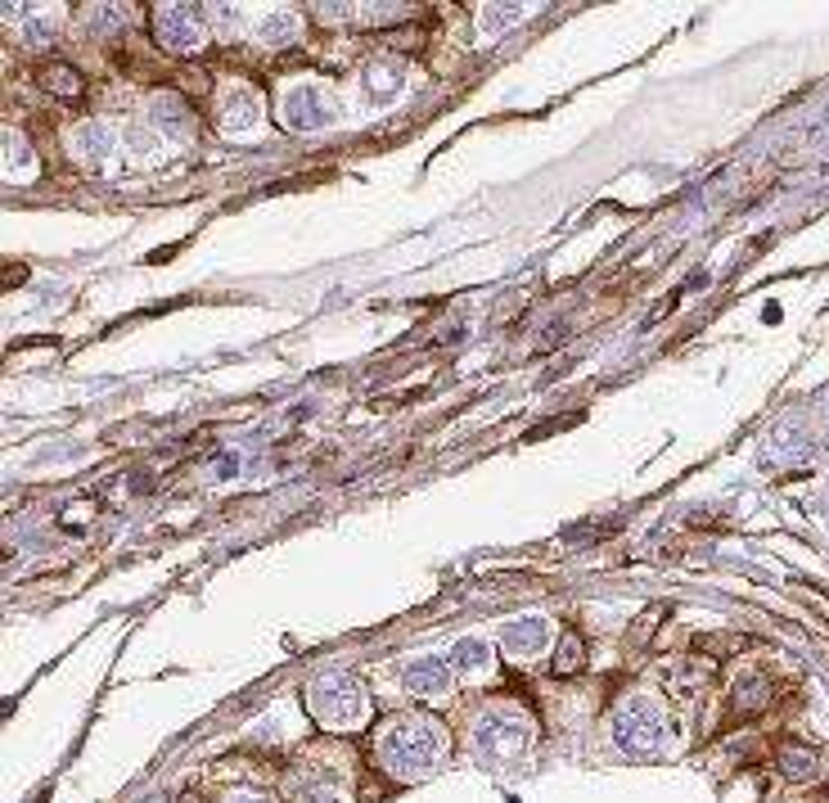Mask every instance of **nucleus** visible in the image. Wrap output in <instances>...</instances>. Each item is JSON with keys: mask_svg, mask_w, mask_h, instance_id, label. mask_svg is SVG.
Listing matches in <instances>:
<instances>
[{"mask_svg": "<svg viewBox=\"0 0 829 803\" xmlns=\"http://www.w3.org/2000/svg\"><path fill=\"white\" fill-rule=\"evenodd\" d=\"M447 659H451L456 673H469V677H473V673H487V664H492V645H487L482 637H460Z\"/></svg>", "mask_w": 829, "mask_h": 803, "instance_id": "ddd939ff", "label": "nucleus"}, {"mask_svg": "<svg viewBox=\"0 0 829 803\" xmlns=\"http://www.w3.org/2000/svg\"><path fill=\"white\" fill-rule=\"evenodd\" d=\"M6 145H10V159H6V176L10 181H23L32 172V150H28V140L19 131H6Z\"/></svg>", "mask_w": 829, "mask_h": 803, "instance_id": "f3484780", "label": "nucleus"}, {"mask_svg": "<svg viewBox=\"0 0 829 803\" xmlns=\"http://www.w3.org/2000/svg\"><path fill=\"white\" fill-rule=\"evenodd\" d=\"M663 736H667V718H663V708L654 704V695H631L613 714V745L622 753H636V759L658 753Z\"/></svg>", "mask_w": 829, "mask_h": 803, "instance_id": "20e7f679", "label": "nucleus"}, {"mask_svg": "<svg viewBox=\"0 0 829 803\" xmlns=\"http://www.w3.org/2000/svg\"><path fill=\"white\" fill-rule=\"evenodd\" d=\"M258 122H262V100L253 96V90H249V86L226 90L221 105H217V127H221L226 135H249Z\"/></svg>", "mask_w": 829, "mask_h": 803, "instance_id": "6e6552de", "label": "nucleus"}, {"mask_svg": "<svg viewBox=\"0 0 829 803\" xmlns=\"http://www.w3.org/2000/svg\"><path fill=\"white\" fill-rule=\"evenodd\" d=\"M307 708L320 727H361L366 718V691L352 673H320L307 686Z\"/></svg>", "mask_w": 829, "mask_h": 803, "instance_id": "f03ea898", "label": "nucleus"}, {"mask_svg": "<svg viewBox=\"0 0 829 803\" xmlns=\"http://www.w3.org/2000/svg\"><path fill=\"white\" fill-rule=\"evenodd\" d=\"M402 86H406V73L397 68V64H388V59H379V64H370L366 73H361V90H366V100L370 105H379V109H388L397 96H402Z\"/></svg>", "mask_w": 829, "mask_h": 803, "instance_id": "9b49d317", "label": "nucleus"}, {"mask_svg": "<svg viewBox=\"0 0 829 803\" xmlns=\"http://www.w3.org/2000/svg\"><path fill=\"white\" fill-rule=\"evenodd\" d=\"M122 6H90V23L95 28H122Z\"/></svg>", "mask_w": 829, "mask_h": 803, "instance_id": "412c9836", "label": "nucleus"}, {"mask_svg": "<svg viewBox=\"0 0 829 803\" xmlns=\"http://www.w3.org/2000/svg\"><path fill=\"white\" fill-rule=\"evenodd\" d=\"M577 669H581V641H577V637H564L559 650H555V673L568 677V673H577Z\"/></svg>", "mask_w": 829, "mask_h": 803, "instance_id": "6ab92c4d", "label": "nucleus"}, {"mask_svg": "<svg viewBox=\"0 0 829 803\" xmlns=\"http://www.w3.org/2000/svg\"><path fill=\"white\" fill-rule=\"evenodd\" d=\"M118 131L109 127V122H100V118H86V122H77L73 127V135H68V145H73V154H81V159H109L113 150H118Z\"/></svg>", "mask_w": 829, "mask_h": 803, "instance_id": "9d476101", "label": "nucleus"}, {"mask_svg": "<svg viewBox=\"0 0 829 803\" xmlns=\"http://www.w3.org/2000/svg\"><path fill=\"white\" fill-rule=\"evenodd\" d=\"M154 32H159V45H163V51H172V55L204 51V36H208L204 6H159Z\"/></svg>", "mask_w": 829, "mask_h": 803, "instance_id": "39448f33", "label": "nucleus"}, {"mask_svg": "<svg viewBox=\"0 0 829 803\" xmlns=\"http://www.w3.org/2000/svg\"><path fill=\"white\" fill-rule=\"evenodd\" d=\"M298 36H303V19L294 10H275V14H266L258 23V41L262 45H294Z\"/></svg>", "mask_w": 829, "mask_h": 803, "instance_id": "4468645a", "label": "nucleus"}, {"mask_svg": "<svg viewBox=\"0 0 829 803\" xmlns=\"http://www.w3.org/2000/svg\"><path fill=\"white\" fill-rule=\"evenodd\" d=\"M735 708H757V704H766V682L762 677H744L740 686H735Z\"/></svg>", "mask_w": 829, "mask_h": 803, "instance_id": "aec40b11", "label": "nucleus"}, {"mask_svg": "<svg viewBox=\"0 0 829 803\" xmlns=\"http://www.w3.org/2000/svg\"><path fill=\"white\" fill-rule=\"evenodd\" d=\"M523 14H527V6H482L478 23H482V32H505V28H514Z\"/></svg>", "mask_w": 829, "mask_h": 803, "instance_id": "a211bd4d", "label": "nucleus"}, {"mask_svg": "<svg viewBox=\"0 0 829 803\" xmlns=\"http://www.w3.org/2000/svg\"><path fill=\"white\" fill-rule=\"evenodd\" d=\"M41 86L55 90V96H77V90H81V73L73 64H45L41 68Z\"/></svg>", "mask_w": 829, "mask_h": 803, "instance_id": "dca6fc26", "label": "nucleus"}, {"mask_svg": "<svg viewBox=\"0 0 829 803\" xmlns=\"http://www.w3.org/2000/svg\"><path fill=\"white\" fill-rule=\"evenodd\" d=\"M144 803H163V799H144Z\"/></svg>", "mask_w": 829, "mask_h": 803, "instance_id": "5701e85b", "label": "nucleus"}, {"mask_svg": "<svg viewBox=\"0 0 829 803\" xmlns=\"http://www.w3.org/2000/svg\"><path fill=\"white\" fill-rule=\"evenodd\" d=\"M550 641H555V623H550V619H542V614H527V619H514V623H505V632H501V645H505L514 659H532V654H542Z\"/></svg>", "mask_w": 829, "mask_h": 803, "instance_id": "1a4fd4ad", "label": "nucleus"}, {"mask_svg": "<svg viewBox=\"0 0 829 803\" xmlns=\"http://www.w3.org/2000/svg\"><path fill=\"white\" fill-rule=\"evenodd\" d=\"M447 753V736L433 718H419V714H406V718H393L379 736V759L388 772L397 777H424L443 763Z\"/></svg>", "mask_w": 829, "mask_h": 803, "instance_id": "f257e3e1", "label": "nucleus"}, {"mask_svg": "<svg viewBox=\"0 0 829 803\" xmlns=\"http://www.w3.org/2000/svg\"><path fill=\"white\" fill-rule=\"evenodd\" d=\"M221 803H271L266 794H258V790H234V794H226Z\"/></svg>", "mask_w": 829, "mask_h": 803, "instance_id": "4be33fe9", "label": "nucleus"}, {"mask_svg": "<svg viewBox=\"0 0 829 803\" xmlns=\"http://www.w3.org/2000/svg\"><path fill=\"white\" fill-rule=\"evenodd\" d=\"M779 772L794 777V781H811V777H816V753H811L807 745L779 749Z\"/></svg>", "mask_w": 829, "mask_h": 803, "instance_id": "2eb2a0df", "label": "nucleus"}, {"mask_svg": "<svg viewBox=\"0 0 829 803\" xmlns=\"http://www.w3.org/2000/svg\"><path fill=\"white\" fill-rule=\"evenodd\" d=\"M451 682H456L451 659H437V654H419L402 669V686L411 695H419V699H447Z\"/></svg>", "mask_w": 829, "mask_h": 803, "instance_id": "0eeeda50", "label": "nucleus"}, {"mask_svg": "<svg viewBox=\"0 0 829 803\" xmlns=\"http://www.w3.org/2000/svg\"><path fill=\"white\" fill-rule=\"evenodd\" d=\"M150 122H154L159 131H167L172 140H189V135H194V113H189V105L176 100V96L150 100Z\"/></svg>", "mask_w": 829, "mask_h": 803, "instance_id": "f8f14e48", "label": "nucleus"}, {"mask_svg": "<svg viewBox=\"0 0 829 803\" xmlns=\"http://www.w3.org/2000/svg\"><path fill=\"white\" fill-rule=\"evenodd\" d=\"M280 118H284V127H288V131H303V135H312V131H325V127L338 118V109H334V100L325 96V86L303 82V86H294V90H284V100H280Z\"/></svg>", "mask_w": 829, "mask_h": 803, "instance_id": "423d86ee", "label": "nucleus"}, {"mask_svg": "<svg viewBox=\"0 0 829 803\" xmlns=\"http://www.w3.org/2000/svg\"><path fill=\"white\" fill-rule=\"evenodd\" d=\"M527 718L519 714V708H482V714L473 718V749L482 763H505V759H519V753L527 749Z\"/></svg>", "mask_w": 829, "mask_h": 803, "instance_id": "7ed1b4c3", "label": "nucleus"}]
</instances>
